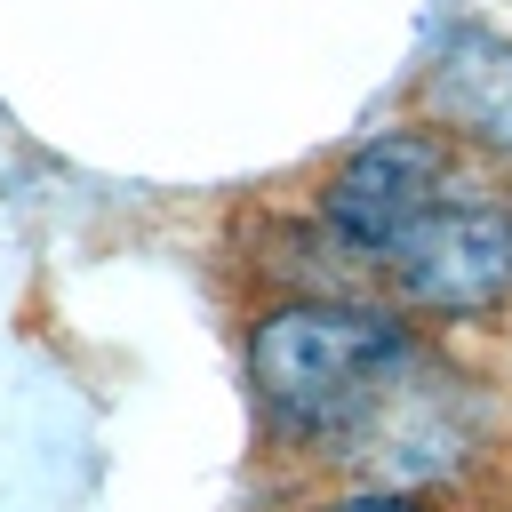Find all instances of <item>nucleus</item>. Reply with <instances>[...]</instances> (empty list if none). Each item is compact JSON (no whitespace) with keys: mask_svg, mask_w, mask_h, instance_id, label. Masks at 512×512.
Returning a JSON list of instances; mask_svg holds the SVG:
<instances>
[{"mask_svg":"<svg viewBox=\"0 0 512 512\" xmlns=\"http://www.w3.org/2000/svg\"><path fill=\"white\" fill-rule=\"evenodd\" d=\"M408 368V328L384 304H336L304 296L256 320L248 336V384L288 432H352L360 416L384 408V392Z\"/></svg>","mask_w":512,"mask_h":512,"instance_id":"obj_1","label":"nucleus"},{"mask_svg":"<svg viewBox=\"0 0 512 512\" xmlns=\"http://www.w3.org/2000/svg\"><path fill=\"white\" fill-rule=\"evenodd\" d=\"M456 192V144L440 128H384L368 136L320 192V224L336 248L384 264L440 200Z\"/></svg>","mask_w":512,"mask_h":512,"instance_id":"obj_2","label":"nucleus"},{"mask_svg":"<svg viewBox=\"0 0 512 512\" xmlns=\"http://www.w3.org/2000/svg\"><path fill=\"white\" fill-rule=\"evenodd\" d=\"M400 304L432 320H480L512 296V208L504 200H440L392 256H384Z\"/></svg>","mask_w":512,"mask_h":512,"instance_id":"obj_3","label":"nucleus"},{"mask_svg":"<svg viewBox=\"0 0 512 512\" xmlns=\"http://www.w3.org/2000/svg\"><path fill=\"white\" fill-rule=\"evenodd\" d=\"M424 112L448 144L512 160V40L488 24H456L424 72Z\"/></svg>","mask_w":512,"mask_h":512,"instance_id":"obj_4","label":"nucleus"},{"mask_svg":"<svg viewBox=\"0 0 512 512\" xmlns=\"http://www.w3.org/2000/svg\"><path fill=\"white\" fill-rule=\"evenodd\" d=\"M328 512H424L416 496H392V488H376V496H344V504H328Z\"/></svg>","mask_w":512,"mask_h":512,"instance_id":"obj_5","label":"nucleus"}]
</instances>
